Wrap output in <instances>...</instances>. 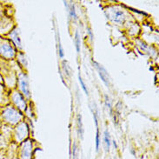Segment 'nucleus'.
Listing matches in <instances>:
<instances>
[{"mask_svg": "<svg viewBox=\"0 0 159 159\" xmlns=\"http://www.w3.org/2000/svg\"><path fill=\"white\" fill-rule=\"evenodd\" d=\"M93 65H94V66L96 67V69L98 70L99 77L102 79V81L103 82V84L107 86V87H109V86H110V78H109V75H108L106 70L104 69L102 65H100L99 64H98L97 62H94V61H93Z\"/></svg>", "mask_w": 159, "mask_h": 159, "instance_id": "obj_1", "label": "nucleus"}, {"mask_svg": "<svg viewBox=\"0 0 159 159\" xmlns=\"http://www.w3.org/2000/svg\"><path fill=\"white\" fill-rule=\"evenodd\" d=\"M20 88H21L23 94L26 97H30V89H29V84L26 78H20Z\"/></svg>", "mask_w": 159, "mask_h": 159, "instance_id": "obj_2", "label": "nucleus"}, {"mask_svg": "<svg viewBox=\"0 0 159 159\" xmlns=\"http://www.w3.org/2000/svg\"><path fill=\"white\" fill-rule=\"evenodd\" d=\"M113 21L116 22V23H123L124 20H125V15H124V12L121 11H116L114 14H113Z\"/></svg>", "mask_w": 159, "mask_h": 159, "instance_id": "obj_3", "label": "nucleus"}, {"mask_svg": "<svg viewBox=\"0 0 159 159\" xmlns=\"http://www.w3.org/2000/svg\"><path fill=\"white\" fill-rule=\"evenodd\" d=\"M11 39H12V41L15 43V44H16L17 46L21 47V41H20V39H19L18 34H17L16 30H13L12 32L11 33Z\"/></svg>", "mask_w": 159, "mask_h": 159, "instance_id": "obj_4", "label": "nucleus"}, {"mask_svg": "<svg viewBox=\"0 0 159 159\" xmlns=\"http://www.w3.org/2000/svg\"><path fill=\"white\" fill-rule=\"evenodd\" d=\"M78 129L79 136L83 138L84 136V127H83V123H82V116L80 114L78 115Z\"/></svg>", "mask_w": 159, "mask_h": 159, "instance_id": "obj_5", "label": "nucleus"}, {"mask_svg": "<svg viewBox=\"0 0 159 159\" xmlns=\"http://www.w3.org/2000/svg\"><path fill=\"white\" fill-rule=\"evenodd\" d=\"M81 41H80V36H79V33L78 31H76L75 33V46H76V50H77V52L79 53L80 52V46H81Z\"/></svg>", "mask_w": 159, "mask_h": 159, "instance_id": "obj_6", "label": "nucleus"}, {"mask_svg": "<svg viewBox=\"0 0 159 159\" xmlns=\"http://www.w3.org/2000/svg\"><path fill=\"white\" fill-rule=\"evenodd\" d=\"M104 143L106 145V150L109 151L110 148H111V138H110V134H109V131L107 129L104 131Z\"/></svg>", "mask_w": 159, "mask_h": 159, "instance_id": "obj_7", "label": "nucleus"}, {"mask_svg": "<svg viewBox=\"0 0 159 159\" xmlns=\"http://www.w3.org/2000/svg\"><path fill=\"white\" fill-rule=\"evenodd\" d=\"M57 41H58V44H57V48H58V55H59V57L60 58H64L65 57V52H64V50H63V47H62V44H61L60 42V37L57 33Z\"/></svg>", "mask_w": 159, "mask_h": 159, "instance_id": "obj_8", "label": "nucleus"}, {"mask_svg": "<svg viewBox=\"0 0 159 159\" xmlns=\"http://www.w3.org/2000/svg\"><path fill=\"white\" fill-rule=\"evenodd\" d=\"M69 12H70V17H71L72 19H77L78 16H77V13H76V10H75V6L74 4H70L69 8Z\"/></svg>", "mask_w": 159, "mask_h": 159, "instance_id": "obj_9", "label": "nucleus"}, {"mask_svg": "<svg viewBox=\"0 0 159 159\" xmlns=\"http://www.w3.org/2000/svg\"><path fill=\"white\" fill-rule=\"evenodd\" d=\"M78 81H79V83H80V85H81L83 90H84V93L88 96V95H89V91H88V89H87L85 84H84V80H83V78H82L80 74L78 75Z\"/></svg>", "mask_w": 159, "mask_h": 159, "instance_id": "obj_10", "label": "nucleus"}, {"mask_svg": "<svg viewBox=\"0 0 159 159\" xmlns=\"http://www.w3.org/2000/svg\"><path fill=\"white\" fill-rule=\"evenodd\" d=\"M99 144H100V134H99V129H97V135H96V151H98Z\"/></svg>", "mask_w": 159, "mask_h": 159, "instance_id": "obj_11", "label": "nucleus"}, {"mask_svg": "<svg viewBox=\"0 0 159 159\" xmlns=\"http://www.w3.org/2000/svg\"><path fill=\"white\" fill-rule=\"evenodd\" d=\"M105 104H106V106L110 109V112L111 113L112 112L111 103V101H110V99H109V98H108L107 96H105Z\"/></svg>", "mask_w": 159, "mask_h": 159, "instance_id": "obj_12", "label": "nucleus"}, {"mask_svg": "<svg viewBox=\"0 0 159 159\" xmlns=\"http://www.w3.org/2000/svg\"><path fill=\"white\" fill-rule=\"evenodd\" d=\"M93 117H94V122L96 127H98V116H97V112H93Z\"/></svg>", "mask_w": 159, "mask_h": 159, "instance_id": "obj_13", "label": "nucleus"}, {"mask_svg": "<svg viewBox=\"0 0 159 159\" xmlns=\"http://www.w3.org/2000/svg\"><path fill=\"white\" fill-rule=\"evenodd\" d=\"M87 32H88V35L90 36V40H93V39H94V35L92 33V30H91L90 28H87Z\"/></svg>", "mask_w": 159, "mask_h": 159, "instance_id": "obj_14", "label": "nucleus"}, {"mask_svg": "<svg viewBox=\"0 0 159 159\" xmlns=\"http://www.w3.org/2000/svg\"><path fill=\"white\" fill-rule=\"evenodd\" d=\"M72 156H73V157H76V144L74 143L73 144V147H72Z\"/></svg>", "mask_w": 159, "mask_h": 159, "instance_id": "obj_15", "label": "nucleus"}, {"mask_svg": "<svg viewBox=\"0 0 159 159\" xmlns=\"http://www.w3.org/2000/svg\"><path fill=\"white\" fill-rule=\"evenodd\" d=\"M112 143H113V145L115 147H116V143L115 142V141H112Z\"/></svg>", "mask_w": 159, "mask_h": 159, "instance_id": "obj_16", "label": "nucleus"}]
</instances>
